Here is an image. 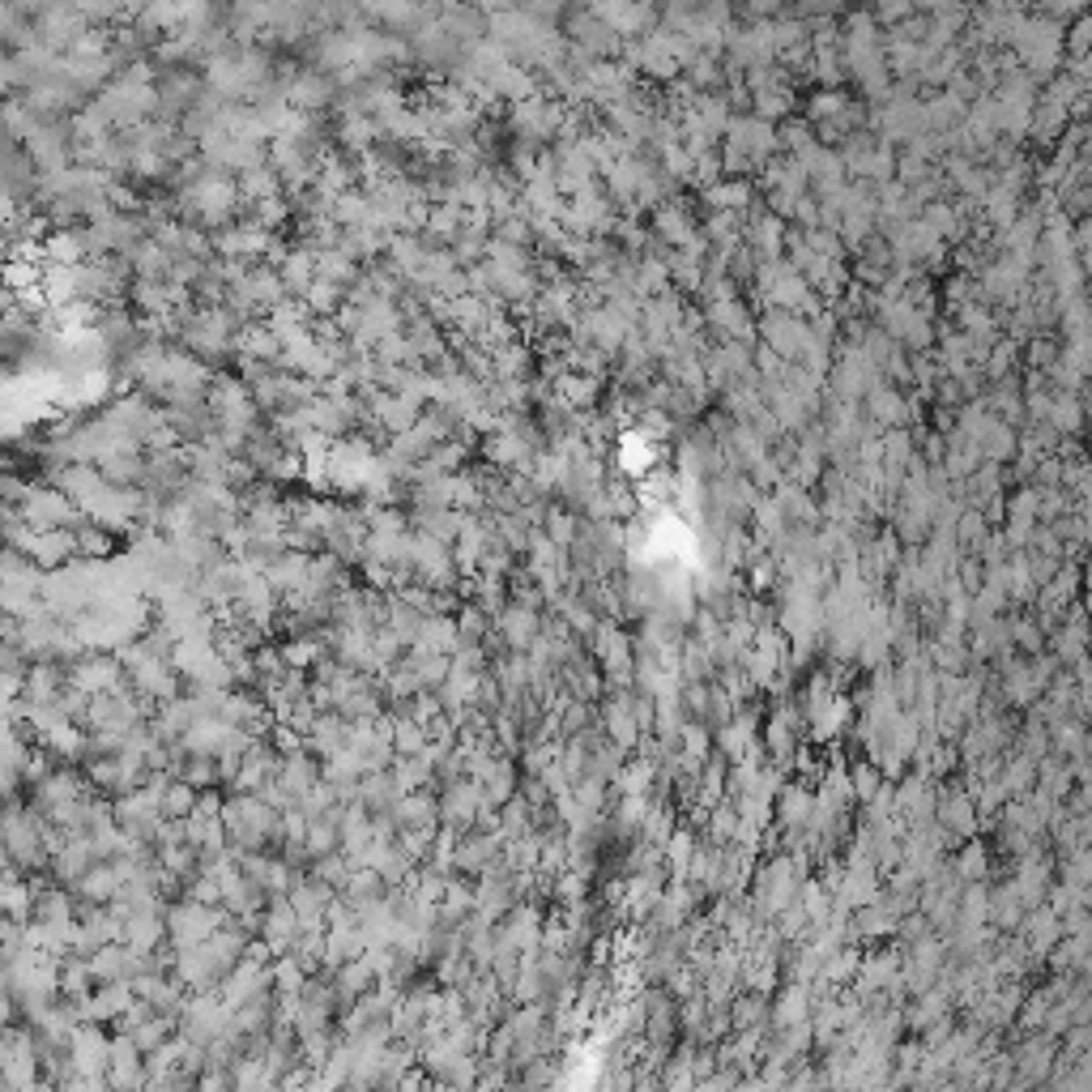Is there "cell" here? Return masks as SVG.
<instances>
[{
	"label": "cell",
	"mask_w": 1092,
	"mask_h": 1092,
	"mask_svg": "<svg viewBox=\"0 0 1092 1092\" xmlns=\"http://www.w3.org/2000/svg\"><path fill=\"white\" fill-rule=\"evenodd\" d=\"M124 888V879H120V871H116V862H95L82 879H77V893L86 905H111L116 896Z\"/></svg>",
	"instance_id": "8"
},
{
	"label": "cell",
	"mask_w": 1092,
	"mask_h": 1092,
	"mask_svg": "<svg viewBox=\"0 0 1092 1092\" xmlns=\"http://www.w3.org/2000/svg\"><path fill=\"white\" fill-rule=\"evenodd\" d=\"M197 786L193 781H184V777H175V781H167V790H162V815H193L197 811Z\"/></svg>",
	"instance_id": "12"
},
{
	"label": "cell",
	"mask_w": 1092,
	"mask_h": 1092,
	"mask_svg": "<svg viewBox=\"0 0 1092 1092\" xmlns=\"http://www.w3.org/2000/svg\"><path fill=\"white\" fill-rule=\"evenodd\" d=\"M325 777V764H320V755H307V751H295V755H282V773H278V781L291 790L295 798H303L316 781Z\"/></svg>",
	"instance_id": "7"
},
{
	"label": "cell",
	"mask_w": 1092,
	"mask_h": 1092,
	"mask_svg": "<svg viewBox=\"0 0 1092 1092\" xmlns=\"http://www.w3.org/2000/svg\"><path fill=\"white\" fill-rule=\"evenodd\" d=\"M227 735H231V721H222V717H197L189 726V735L180 739V747L189 755H218V747L227 743Z\"/></svg>",
	"instance_id": "9"
},
{
	"label": "cell",
	"mask_w": 1092,
	"mask_h": 1092,
	"mask_svg": "<svg viewBox=\"0 0 1092 1092\" xmlns=\"http://www.w3.org/2000/svg\"><path fill=\"white\" fill-rule=\"evenodd\" d=\"M86 786H90V777H77L73 768H51L48 777H39V781H35V794H31V802H39L44 811H51V806H60V802H69V798L90 794Z\"/></svg>",
	"instance_id": "5"
},
{
	"label": "cell",
	"mask_w": 1092,
	"mask_h": 1092,
	"mask_svg": "<svg viewBox=\"0 0 1092 1092\" xmlns=\"http://www.w3.org/2000/svg\"><path fill=\"white\" fill-rule=\"evenodd\" d=\"M393 781H398L401 794H410V790H427V786H436V768L423 760V755H401L393 760Z\"/></svg>",
	"instance_id": "10"
},
{
	"label": "cell",
	"mask_w": 1092,
	"mask_h": 1092,
	"mask_svg": "<svg viewBox=\"0 0 1092 1092\" xmlns=\"http://www.w3.org/2000/svg\"><path fill=\"white\" fill-rule=\"evenodd\" d=\"M543 615L534 606H525V602H508L496 615V628L503 632L508 648H521V653H530V645L543 636Z\"/></svg>",
	"instance_id": "4"
},
{
	"label": "cell",
	"mask_w": 1092,
	"mask_h": 1092,
	"mask_svg": "<svg viewBox=\"0 0 1092 1092\" xmlns=\"http://www.w3.org/2000/svg\"><path fill=\"white\" fill-rule=\"evenodd\" d=\"M393 820H398V828H440L445 824L440 820V798L432 790H410V794L398 798Z\"/></svg>",
	"instance_id": "6"
},
{
	"label": "cell",
	"mask_w": 1092,
	"mask_h": 1092,
	"mask_svg": "<svg viewBox=\"0 0 1092 1092\" xmlns=\"http://www.w3.org/2000/svg\"><path fill=\"white\" fill-rule=\"evenodd\" d=\"M129 679H133V688L146 695V700H154V704H167V700H175V695H180V679H184V675L175 670V662H171V657H146V662L129 675Z\"/></svg>",
	"instance_id": "2"
},
{
	"label": "cell",
	"mask_w": 1092,
	"mask_h": 1092,
	"mask_svg": "<svg viewBox=\"0 0 1092 1092\" xmlns=\"http://www.w3.org/2000/svg\"><path fill=\"white\" fill-rule=\"evenodd\" d=\"M432 743V735H427V726L423 721H414L410 713H393V747H398L401 755H418L423 747Z\"/></svg>",
	"instance_id": "11"
},
{
	"label": "cell",
	"mask_w": 1092,
	"mask_h": 1092,
	"mask_svg": "<svg viewBox=\"0 0 1092 1092\" xmlns=\"http://www.w3.org/2000/svg\"><path fill=\"white\" fill-rule=\"evenodd\" d=\"M636 726H641V721L632 717L628 700L619 695V700H615V704L606 708V730H610V739H615L619 747H632V743H636Z\"/></svg>",
	"instance_id": "13"
},
{
	"label": "cell",
	"mask_w": 1092,
	"mask_h": 1092,
	"mask_svg": "<svg viewBox=\"0 0 1092 1092\" xmlns=\"http://www.w3.org/2000/svg\"><path fill=\"white\" fill-rule=\"evenodd\" d=\"M95 862H99V853H95L90 833H73L51 853V875H56V884H77Z\"/></svg>",
	"instance_id": "3"
},
{
	"label": "cell",
	"mask_w": 1092,
	"mask_h": 1092,
	"mask_svg": "<svg viewBox=\"0 0 1092 1092\" xmlns=\"http://www.w3.org/2000/svg\"><path fill=\"white\" fill-rule=\"evenodd\" d=\"M235 913L227 909V905H201L193 896H184V900H175L171 909H167V935H171V944L175 947H197L205 944L218 926H227Z\"/></svg>",
	"instance_id": "1"
},
{
	"label": "cell",
	"mask_w": 1092,
	"mask_h": 1092,
	"mask_svg": "<svg viewBox=\"0 0 1092 1092\" xmlns=\"http://www.w3.org/2000/svg\"><path fill=\"white\" fill-rule=\"evenodd\" d=\"M77 543H82V555L86 559H111V550H116V534L111 530H102V525H95V521H86L82 530H77Z\"/></svg>",
	"instance_id": "16"
},
{
	"label": "cell",
	"mask_w": 1092,
	"mask_h": 1092,
	"mask_svg": "<svg viewBox=\"0 0 1092 1092\" xmlns=\"http://www.w3.org/2000/svg\"><path fill=\"white\" fill-rule=\"evenodd\" d=\"M175 777L193 781L197 790L218 786V781H222V773H218V755H184V764H180V773H175Z\"/></svg>",
	"instance_id": "15"
},
{
	"label": "cell",
	"mask_w": 1092,
	"mask_h": 1092,
	"mask_svg": "<svg viewBox=\"0 0 1092 1092\" xmlns=\"http://www.w3.org/2000/svg\"><path fill=\"white\" fill-rule=\"evenodd\" d=\"M492 619H496V615H487L478 602H461V606H457V628H461V641H487Z\"/></svg>",
	"instance_id": "14"
}]
</instances>
